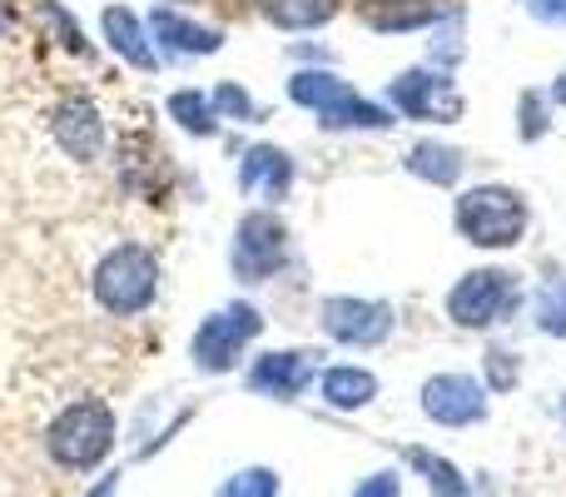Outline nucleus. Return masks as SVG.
I'll use <instances>...</instances> for the list:
<instances>
[{"label": "nucleus", "instance_id": "nucleus-21", "mask_svg": "<svg viewBox=\"0 0 566 497\" xmlns=\"http://www.w3.org/2000/svg\"><path fill=\"white\" fill-rule=\"evenodd\" d=\"M165 110L185 135H195V139L219 135V115H214V105H209V90H175V95L165 100Z\"/></svg>", "mask_w": 566, "mask_h": 497}, {"label": "nucleus", "instance_id": "nucleus-14", "mask_svg": "<svg viewBox=\"0 0 566 497\" xmlns=\"http://www.w3.org/2000/svg\"><path fill=\"white\" fill-rule=\"evenodd\" d=\"M293 179H298V165H293V155L283 145H269L264 139V145H249L239 155V189L249 199H259V205L279 209L293 195Z\"/></svg>", "mask_w": 566, "mask_h": 497}, {"label": "nucleus", "instance_id": "nucleus-31", "mask_svg": "<svg viewBox=\"0 0 566 497\" xmlns=\"http://www.w3.org/2000/svg\"><path fill=\"white\" fill-rule=\"evenodd\" d=\"M115 493H119V473H115V468H109V473H105V478H99V483H95V488H90L85 497H115Z\"/></svg>", "mask_w": 566, "mask_h": 497}, {"label": "nucleus", "instance_id": "nucleus-28", "mask_svg": "<svg viewBox=\"0 0 566 497\" xmlns=\"http://www.w3.org/2000/svg\"><path fill=\"white\" fill-rule=\"evenodd\" d=\"M40 15L50 20V30L60 35V45L70 50V55H90V40H85V30L75 25V15H70L65 6H55V0H40Z\"/></svg>", "mask_w": 566, "mask_h": 497}, {"label": "nucleus", "instance_id": "nucleus-23", "mask_svg": "<svg viewBox=\"0 0 566 497\" xmlns=\"http://www.w3.org/2000/svg\"><path fill=\"white\" fill-rule=\"evenodd\" d=\"M458 10L452 6H388V10H368V25L373 30H428V25H442V20H452Z\"/></svg>", "mask_w": 566, "mask_h": 497}, {"label": "nucleus", "instance_id": "nucleus-35", "mask_svg": "<svg viewBox=\"0 0 566 497\" xmlns=\"http://www.w3.org/2000/svg\"><path fill=\"white\" fill-rule=\"evenodd\" d=\"M562 423H566V393H562Z\"/></svg>", "mask_w": 566, "mask_h": 497}, {"label": "nucleus", "instance_id": "nucleus-22", "mask_svg": "<svg viewBox=\"0 0 566 497\" xmlns=\"http://www.w3.org/2000/svg\"><path fill=\"white\" fill-rule=\"evenodd\" d=\"M532 329L547 339H566V273H547L532 293Z\"/></svg>", "mask_w": 566, "mask_h": 497}, {"label": "nucleus", "instance_id": "nucleus-8", "mask_svg": "<svg viewBox=\"0 0 566 497\" xmlns=\"http://www.w3.org/2000/svg\"><path fill=\"white\" fill-rule=\"evenodd\" d=\"M318 329L338 349H382L398 333V309L388 299H363V293H328L318 303Z\"/></svg>", "mask_w": 566, "mask_h": 497}, {"label": "nucleus", "instance_id": "nucleus-29", "mask_svg": "<svg viewBox=\"0 0 566 497\" xmlns=\"http://www.w3.org/2000/svg\"><path fill=\"white\" fill-rule=\"evenodd\" d=\"M353 497H402V473H392V468L368 473V478H358Z\"/></svg>", "mask_w": 566, "mask_h": 497}, {"label": "nucleus", "instance_id": "nucleus-20", "mask_svg": "<svg viewBox=\"0 0 566 497\" xmlns=\"http://www.w3.org/2000/svg\"><path fill=\"white\" fill-rule=\"evenodd\" d=\"M402 463H408V468L418 473L422 483H428L432 497H472L468 473H462L452 458H442V453H432V448H402Z\"/></svg>", "mask_w": 566, "mask_h": 497}, {"label": "nucleus", "instance_id": "nucleus-18", "mask_svg": "<svg viewBox=\"0 0 566 497\" xmlns=\"http://www.w3.org/2000/svg\"><path fill=\"white\" fill-rule=\"evenodd\" d=\"M318 130H328V135H348V130H368V135H382V130H398V115H392L382 100H368L353 90L348 100H338L333 110H323L318 115Z\"/></svg>", "mask_w": 566, "mask_h": 497}, {"label": "nucleus", "instance_id": "nucleus-9", "mask_svg": "<svg viewBox=\"0 0 566 497\" xmlns=\"http://www.w3.org/2000/svg\"><path fill=\"white\" fill-rule=\"evenodd\" d=\"M418 408L428 423H438V428H478V423H488L492 413V393L482 379H472V373H458V369H442V373H428L418 389Z\"/></svg>", "mask_w": 566, "mask_h": 497}, {"label": "nucleus", "instance_id": "nucleus-5", "mask_svg": "<svg viewBox=\"0 0 566 497\" xmlns=\"http://www.w3.org/2000/svg\"><path fill=\"white\" fill-rule=\"evenodd\" d=\"M517 303H522V279L512 269H497V263H478L442 293V313L462 333L497 329V323H507L517 313Z\"/></svg>", "mask_w": 566, "mask_h": 497}, {"label": "nucleus", "instance_id": "nucleus-6", "mask_svg": "<svg viewBox=\"0 0 566 497\" xmlns=\"http://www.w3.org/2000/svg\"><path fill=\"white\" fill-rule=\"evenodd\" d=\"M289 263H293V235L283 225V215L269 205H254L234 225V239H229V273H234V283L254 289V283L279 279Z\"/></svg>", "mask_w": 566, "mask_h": 497}, {"label": "nucleus", "instance_id": "nucleus-26", "mask_svg": "<svg viewBox=\"0 0 566 497\" xmlns=\"http://www.w3.org/2000/svg\"><path fill=\"white\" fill-rule=\"evenodd\" d=\"M547 130H552V95L522 90V100H517V139L522 145H537Z\"/></svg>", "mask_w": 566, "mask_h": 497}, {"label": "nucleus", "instance_id": "nucleus-34", "mask_svg": "<svg viewBox=\"0 0 566 497\" xmlns=\"http://www.w3.org/2000/svg\"><path fill=\"white\" fill-rule=\"evenodd\" d=\"M373 10H388V6H412V0H368Z\"/></svg>", "mask_w": 566, "mask_h": 497}, {"label": "nucleus", "instance_id": "nucleus-17", "mask_svg": "<svg viewBox=\"0 0 566 497\" xmlns=\"http://www.w3.org/2000/svg\"><path fill=\"white\" fill-rule=\"evenodd\" d=\"M348 95H353V85L328 65H298L289 75V100L298 110H308V115H323V110H333L338 100H348Z\"/></svg>", "mask_w": 566, "mask_h": 497}, {"label": "nucleus", "instance_id": "nucleus-4", "mask_svg": "<svg viewBox=\"0 0 566 497\" xmlns=\"http://www.w3.org/2000/svg\"><path fill=\"white\" fill-rule=\"evenodd\" d=\"M259 333H264L259 303L229 299V303H219L214 313L199 319L195 339H189V359H195V369L205 373V379H224V373L244 369V359H249Z\"/></svg>", "mask_w": 566, "mask_h": 497}, {"label": "nucleus", "instance_id": "nucleus-2", "mask_svg": "<svg viewBox=\"0 0 566 497\" xmlns=\"http://www.w3.org/2000/svg\"><path fill=\"white\" fill-rule=\"evenodd\" d=\"M452 229L462 245L497 253V249H517L532 229V205L522 189L512 185H468L452 199Z\"/></svg>", "mask_w": 566, "mask_h": 497}, {"label": "nucleus", "instance_id": "nucleus-33", "mask_svg": "<svg viewBox=\"0 0 566 497\" xmlns=\"http://www.w3.org/2000/svg\"><path fill=\"white\" fill-rule=\"evenodd\" d=\"M10 25H15V15H10V6H6V0H0V40L10 35Z\"/></svg>", "mask_w": 566, "mask_h": 497}, {"label": "nucleus", "instance_id": "nucleus-13", "mask_svg": "<svg viewBox=\"0 0 566 497\" xmlns=\"http://www.w3.org/2000/svg\"><path fill=\"white\" fill-rule=\"evenodd\" d=\"M99 40H105L109 55L125 60L139 75H155L159 70V50H155V35H149V20L139 15L135 6H125V0L99 10Z\"/></svg>", "mask_w": 566, "mask_h": 497}, {"label": "nucleus", "instance_id": "nucleus-32", "mask_svg": "<svg viewBox=\"0 0 566 497\" xmlns=\"http://www.w3.org/2000/svg\"><path fill=\"white\" fill-rule=\"evenodd\" d=\"M552 105H562V110H566V70H562L557 80H552Z\"/></svg>", "mask_w": 566, "mask_h": 497}, {"label": "nucleus", "instance_id": "nucleus-12", "mask_svg": "<svg viewBox=\"0 0 566 497\" xmlns=\"http://www.w3.org/2000/svg\"><path fill=\"white\" fill-rule=\"evenodd\" d=\"M145 20H149V35H155V50L169 60H205L224 50V30L205 25V20L185 15L175 6H155Z\"/></svg>", "mask_w": 566, "mask_h": 497}, {"label": "nucleus", "instance_id": "nucleus-30", "mask_svg": "<svg viewBox=\"0 0 566 497\" xmlns=\"http://www.w3.org/2000/svg\"><path fill=\"white\" fill-rule=\"evenodd\" d=\"M527 10L547 25H566V0H527Z\"/></svg>", "mask_w": 566, "mask_h": 497}, {"label": "nucleus", "instance_id": "nucleus-3", "mask_svg": "<svg viewBox=\"0 0 566 497\" xmlns=\"http://www.w3.org/2000/svg\"><path fill=\"white\" fill-rule=\"evenodd\" d=\"M119 418L105 398H75L45 423V458L65 473H95L115 453Z\"/></svg>", "mask_w": 566, "mask_h": 497}, {"label": "nucleus", "instance_id": "nucleus-1", "mask_svg": "<svg viewBox=\"0 0 566 497\" xmlns=\"http://www.w3.org/2000/svg\"><path fill=\"white\" fill-rule=\"evenodd\" d=\"M159 279H165L159 253L149 245H139V239H119V245H109L95 259V269H90V299H95L99 313H109V319H139V313L155 309Z\"/></svg>", "mask_w": 566, "mask_h": 497}, {"label": "nucleus", "instance_id": "nucleus-10", "mask_svg": "<svg viewBox=\"0 0 566 497\" xmlns=\"http://www.w3.org/2000/svg\"><path fill=\"white\" fill-rule=\"evenodd\" d=\"M45 130H50L60 155L75 159V165H95V159H105V149H109V120L90 95H65L55 110H50Z\"/></svg>", "mask_w": 566, "mask_h": 497}, {"label": "nucleus", "instance_id": "nucleus-7", "mask_svg": "<svg viewBox=\"0 0 566 497\" xmlns=\"http://www.w3.org/2000/svg\"><path fill=\"white\" fill-rule=\"evenodd\" d=\"M382 105L398 120H418V125H458L468 115V100H462L452 70H438V65H408L398 80H388V100Z\"/></svg>", "mask_w": 566, "mask_h": 497}, {"label": "nucleus", "instance_id": "nucleus-11", "mask_svg": "<svg viewBox=\"0 0 566 497\" xmlns=\"http://www.w3.org/2000/svg\"><path fill=\"white\" fill-rule=\"evenodd\" d=\"M318 383V353L313 349H264L259 359H244V389L259 398L293 403Z\"/></svg>", "mask_w": 566, "mask_h": 497}, {"label": "nucleus", "instance_id": "nucleus-24", "mask_svg": "<svg viewBox=\"0 0 566 497\" xmlns=\"http://www.w3.org/2000/svg\"><path fill=\"white\" fill-rule=\"evenodd\" d=\"M209 105H214V115L229 120V125H259V120H264V105H259L239 80H219V85L209 90Z\"/></svg>", "mask_w": 566, "mask_h": 497}, {"label": "nucleus", "instance_id": "nucleus-27", "mask_svg": "<svg viewBox=\"0 0 566 497\" xmlns=\"http://www.w3.org/2000/svg\"><path fill=\"white\" fill-rule=\"evenodd\" d=\"M482 383H488V393H512L522 383V359L512 349H488L482 353Z\"/></svg>", "mask_w": 566, "mask_h": 497}, {"label": "nucleus", "instance_id": "nucleus-15", "mask_svg": "<svg viewBox=\"0 0 566 497\" xmlns=\"http://www.w3.org/2000/svg\"><path fill=\"white\" fill-rule=\"evenodd\" d=\"M318 393L333 413H363L382 393V383L363 363H328V369H318Z\"/></svg>", "mask_w": 566, "mask_h": 497}, {"label": "nucleus", "instance_id": "nucleus-25", "mask_svg": "<svg viewBox=\"0 0 566 497\" xmlns=\"http://www.w3.org/2000/svg\"><path fill=\"white\" fill-rule=\"evenodd\" d=\"M279 473L269 468V463H254V468H239L229 473L224 483H219L214 497H279Z\"/></svg>", "mask_w": 566, "mask_h": 497}, {"label": "nucleus", "instance_id": "nucleus-19", "mask_svg": "<svg viewBox=\"0 0 566 497\" xmlns=\"http://www.w3.org/2000/svg\"><path fill=\"white\" fill-rule=\"evenodd\" d=\"M259 15L274 30H289V35H308V30H323L338 20L343 0H254Z\"/></svg>", "mask_w": 566, "mask_h": 497}, {"label": "nucleus", "instance_id": "nucleus-16", "mask_svg": "<svg viewBox=\"0 0 566 497\" xmlns=\"http://www.w3.org/2000/svg\"><path fill=\"white\" fill-rule=\"evenodd\" d=\"M402 169L432 189H458L462 169H468V155H462L458 145H448V139H418V145L402 155Z\"/></svg>", "mask_w": 566, "mask_h": 497}]
</instances>
